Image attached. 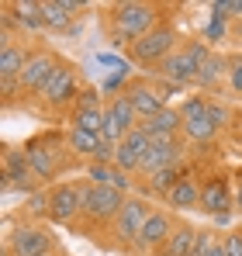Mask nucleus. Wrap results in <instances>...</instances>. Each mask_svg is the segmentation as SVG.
<instances>
[{"mask_svg": "<svg viewBox=\"0 0 242 256\" xmlns=\"http://www.w3.org/2000/svg\"><path fill=\"white\" fill-rule=\"evenodd\" d=\"M176 160H180V138H170V142H152V149H149V152H146V160H142V170H146V173L170 170Z\"/></svg>", "mask_w": 242, "mask_h": 256, "instance_id": "obj_20", "label": "nucleus"}, {"mask_svg": "<svg viewBox=\"0 0 242 256\" xmlns=\"http://www.w3.org/2000/svg\"><path fill=\"white\" fill-rule=\"evenodd\" d=\"M104 118H108V108H100V100L94 94H83V100L73 111V128H86V132H97L104 128Z\"/></svg>", "mask_w": 242, "mask_h": 256, "instance_id": "obj_16", "label": "nucleus"}, {"mask_svg": "<svg viewBox=\"0 0 242 256\" xmlns=\"http://www.w3.org/2000/svg\"><path fill=\"white\" fill-rule=\"evenodd\" d=\"M152 149V138H149V132L138 125L132 128L124 138H121L118 146H114V166H121L124 173H135L142 170V160H146V152Z\"/></svg>", "mask_w": 242, "mask_h": 256, "instance_id": "obj_6", "label": "nucleus"}, {"mask_svg": "<svg viewBox=\"0 0 242 256\" xmlns=\"http://www.w3.org/2000/svg\"><path fill=\"white\" fill-rule=\"evenodd\" d=\"M204 35H208V42H214V38H222V35H225V21H218V18H211V24H208V32H204Z\"/></svg>", "mask_w": 242, "mask_h": 256, "instance_id": "obj_33", "label": "nucleus"}, {"mask_svg": "<svg viewBox=\"0 0 242 256\" xmlns=\"http://www.w3.org/2000/svg\"><path fill=\"white\" fill-rule=\"evenodd\" d=\"M228 73V59L225 56H218V52H208V59L201 62V70H198V86H214L222 76Z\"/></svg>", "mask_w": 242, "mask_h": 256, "instance_id": "obj_24", "label": "nucleus"}, {"mask_svg": "<svg viewBox=\"0 0 242 256\" xmlns=\"http://www.w3.org/2000/svg\"><path fill=\"white\" fill-rule=\"evenodd\" d=\"M45 198H48L45 218L56 222V225H70L80 214V184H56Z\"/></svg>", "mask_w": 242, "mask_h": 256, "instance_id": "obj_7", "label": "nucleus"}, {"mask_svg": "<svg viewBox=\"0 0 242 256\" xmlns=\"http://www.w3.org/2000/svg\"><path fill=\"white\" fill-rule=\"evenodd\" d=\"M35 176H38V173L32 170V163H28L24 152H7V156H4V184H7V190H10V187L32 190V187H35Z\"/></svg>", "mask_w": 242, "mask_h": 256, "instance_id": "obj_13", "label": "nucleus"}, {"mask_svg": "<svg viewBox=\"0 0 242 256\" xmlns=\"http://www.w3.org/2000/svg\"><path fill=\"white\" fill-rule=\"evenodd\" d=\"M142 128L149 132L152 142H170V138H176V132H184V118H180V111L166 108V111H160L156 118H149Z\"/></svg>", "mask_w": 242, "mask_h": 256, "instance_id": "obj_17", "label": "nucleus"}, {"mask_svg": "<svg viewBox=\"0 0 242 256\" xmlns=\"http://www.w3.org/2000/svg\"><path fill=\"white\" fill-rule=\"evenodd\" d=\"M10 10H14V18H18V24L21 28H42V4L35 0H18V4H10Z\"/></svg>", "mask_w": 242, "mask_h": 256, "instance_id": "obj_25", "label": "nucleus"}, {"mask_svg": "<svg viewBox=\"0 0 242 256\" xmlns=\"http://www.w3.org/2000/svg\"><path fill=\"white\" fill-rule=\"evenodd\" d=\"M236 14H242V0H218V4H211V18H218V21L236 18Z\"/></svg>", "mask_w": 242, "mask_h": 256, "instance_id": "obj_29", "label": "nucleus"}, {"mask_svg": "<svg viewBox=\"0 0 242 256\" xmlns=\"http://www.w3.org/2000/svg\"><path fill=\"white\" fill-rule=\"evenodd\" d=\"M70 21H73V14L62 7V0H45L42 4V24L45 28H70Z\"/></svg>", "mask_w": 242, "mask_h": 256, "instance_id": "obj_26", "label": "nucleus"}, {"mask_svg": "<svg viewBox=\"0 0 242 256\" xmlns=\"http://www.w3.org/2000/svg\"><path fill=\"white\" fill-rule=\"evenodd\" d=\"M208 59V48H204L201 42H194V45H180L173 56H166L160 62V73L166 84H173V86H184V84H190V80H198V70H201V62Z\"/></svg>", "mask_w": 242, "mask_h": 256, "instance_id": "obj_2", "label": "nucleus"}, {"mask_svg": "<svg viewBox=\"0 0 242 256\" xmlns=\"http://www.w3.org/2000/svg\"><path fill=\"white\" fill-rule=\"evenodd\" d=\"M208 118H211V125H214V128L228 125V108L218 104V100H208Z\"/></svg>", "mask_w": 242, "mask_h": 256, "instance_id": "obj_31", "label": "nucleus"}, {"mask_svg": "<svg viewBox=\"0 0 242 256\" xmlns=\"http://www.w3.org/2000/svg\"><path fill=\"white\" fill-rule=\"evenodd\" d=\"M236 212H242V184L236 187Z\"/></svg>", "mask_w": 242, "mask_h": 256, "instance_id": "obj_36", "label": "nucleus"}, {"mask_svg": "<svg viewBox=\"0 0 242 256\" xmlns=\"http://www.w3.org/2000/svg\"><path fill=\"white\" fill-rule=\"evenodd\" d=\"M52 250V239L45 228H35V225H21L14 236H10V246H7V256H45Z\"/></svg>", "mask_w": 242, "mask_h": 256, "instance_id": "obj_11", "label": "nucleus"}, {"mask_svg": "<svg viewBox=\"0 0 242 256\" xmlns=\"http://www.w3.org/2000/svg\"><path fill=\"white\" fill-rule=\"evenodd\" d=\"M124 94H128V100L135 104L138 118H146V122H149V118H156L160 111H166V97H162L160 90H152L149 84H132Z\"/></svg>", "mask_w": 242, "mask_h": 256, "instance_id": "obj_14", "label": "nucleus"}, {"mask_svg": "<svg viewBox=\"0 0 242 256\" xmlns=\"http://www.w3.org/2000/svg\"><path fill=\"white\" fill-rule=\"evenodd\" d=\"M59 149H62L59 135H38V138H32L24 146V156H28L32 170L38 173V180H56L66 170V160H62L66 152H59Z\"/></svg>", "mask_w": 242, "mask_h": 256, "instance_id": "obj_4", "label": "nucleus"}, {"mask_svg": "<svg viewBox=\"0 0 242 256\" xmlns=\"http://www.w3.org/2000/svg\"><path fill=\"white\" fill-rule=\"evenodd\" d=\"M28 59H32V52H24L14 42H4V48H0V80H18L24 73Z\"/></svg>", "mask_w": 242, "mask_h": 256, "instance_id": "obj_22", "label": "nucleus"}, {"mask_svg": "<svg viewBox=\"0 0 242 256\" xmlns=\"http://www.w3.org/2000/svg\"><path fill=\"white\" fill-rule=\"evenodd\" d=\"M204 256H228V253H225V246H222V239H214V242H211V250H208Z\"/></svg>", "mask_w": 242, "mask_h": 256, "instance_id": "obj_34", "label": "nucleus"}, {"mask_svg": "<svg viewBox=\"0 0 242 256\" xmlns=\"http://www.w3.org/2000/svg\"><path fill=\"white\" fill-rule=\"evenodd\" d=\"M184 135L190 142H208V138L218 135V128L211 125V118H198V122H184Z\"/></svg>", "mask_w": 242, "mask_h": 256, "instance_id": "obj_27", "label": "nucleus"}, {"mask_svg": "<svg viewBox=\"0 0 242 256\" xmlns=\"http://www.w3.org/2000/svg\"><path fill=\"white\" fill-rule=\"evenodd\" d=\"M124 194L114 187H104V184H94V180H83L80 184V214L97 222V225H108L114 222L118 212L124 208Z\"/></svg>", "mask_w": 242, "mask_h": 256, "instance_id": "obj_1", "label": "nucleus"}, {"mask_svg": "<svg viewBox=\"0 0 242 256\" xmlns=\"http://www.w3.org/2000/svg\"><path fill=\"white\" fill-rule=\"evenodd\" d=\"M194 246H198V228L176 225L170 242H166V256H194Z\"/></svg>", "mask_w": 242, "mask_h": 256, "instance_id": "obj_23", "label": "nucleus"}, {"mask_svg": "<svg viewBox=\"0 0 242 256\" xmlns=\"http://www.w3.org/2000/svg\"><path fill=\"white\" fill-rule=\"evenodd\" d=\"M73 94H76V73H73V66H59L52 73V80L42 86V97L48 104H66Z\"/></svg>", "mask_w": 242, "mask_h": 256, "instance_id": "obj_15", "label": "nucleus"}, {"mask_svg": "<svg viewBox=\"0 0 242 256\" xmlns=\"http://www.w3.org/2000/svg\"><path fill=\"white\" fill-rule=\"evenodd\" d=\"M62 7H66L70 14H76V10H83V4H80V0H62Z\"/></svg>", "mask_w": 242, "mask_h": 256, "instance_id": "obj_35", "label": "nucleus"}, {"mask_svg": "<svg viewBox=\"0 0 242 256\" xmlns=\"http://www.w3.org/2000/svg\"><path fill=\"white\" fill-rule=\"evenodd\" d=\"M176 180H180V176H176L173 166H170V170H156V173H149V190L166 198V194L173 190V184H176Z\"/></svg>", "mask_w": 242, "mask_h": 256, "instance_id": "obj_28", "label": "nucleus"}, {"mask_svg": "<svg viewBox=\"0 0 242 256\" xmlns=\"http://www.w3.org/2000/svg\"><path fill=\"white\" fill-rule=\"evenodd\" d=\"M45 256H52V253H45Z\"/></svg>", "mask_w": 242, "mask_h": 256, "instance_id": "obj_37", "label": "nucleus"}, {"mask_svg": "<svg viewBox=\"0 0 242 256\" xmlns=\"http://www.w3.org/2000/svg\"><path fill=\"white\" fill-rule=\"evenodd\" d=\"M166 204L176 208V212H187V208H201V184L194 176H180L173 184V190L166 194Z\"/></svg>", "mask_w": 242, "mask_h": 256, "instance_id": "obj_18", "label": "nucleus"}, {"mask_svg": "<svg viewBox=\"0 0 242 256\" xmlns=\"http://www.w3.org/2000/svg\"><path fill=\"white\" fill-rule=\"evenodd\" d=\"M86 180H94V184H104V187H114L121 194H128L132 190V180H128V173L114 166V163H90L86 166Z\"/></svg>", "mask_w": 242, "mask_h": 256, "instance_id": "obj_21", "label": "nucleus"}, {"mask_svg": "<svg viewBox=\"0 0 242 256\" xmlns=\"http://www.w3.org/2000/svg\"><path fill=\"white\" fill-rule=\"evenodd\" d=\"M135 118H138V111H135V104L128 100V94H114V97L108 100V122L118 128L121 138L135 128Z\"/></svg>", "mask_w": 242, "mask_h": 256, "instance_id": "obj_19", "label": "nucleus"}, {"mask_svg": "<svg viewBox=\"0 0 242 256\" xmlns=\"http://www.w3.org/2000/svg\"><path fill=\"white\" fill-rule=\"evenodd\" d=\"M228 84L236 94H242V56H228Z\"/></svg>", "mask_w": 242, "mask_h": 256, "instance_id": "obj_30", "label": "nucleus"}, {"mask_svg": "<svg viewBox=\"0 0 242 256\" xmlns=\"http://www.w3.org/2000/svg\"><path fill=\"white\" fill-rule=\"evenodd\" d=\"M156 18H160V7H152V4H118L114 7V32L124 42H138L142 35L160 28Z\"/></svg>", "mask_w": 242, "mask_h": 256, "instance_id": "obj_3", "label": "nucleus"}, {"mask_svg": "<svg viewBox=\"0 0 242 256\" xmlns=\"http://www.w3.org/2000/svg\"><path fill=\"white\" fill-rule=\"evenodd\" d=\"M232 208H236V194L228 190L225 176H208L201 184V212L211 214L214 222H225Z\"/></svg>", "mask_w": 242, "mask_h": 256, "instance_id": "obj_8", "label": "nucleus"}, {"mask_svg": "<svg viewBox=\"0 0 242 256\" xmlns=\"http://www.w3.org/2000/svg\"><path fill=\"white\" fill-rule=\"evenodd\" d=\"M149 214L152 208L146 204V201H138V198H128L124 201V208L118 212L114 218V232H118V239L128 246V242H138V232H142V225L149 222Z\"/></svg>", "mask_w": 242, "mask_h": 256, "instance_id": "obj_10", "label": "nucleus"}, {"mask_svg": "<svg viewBox=\"0 0 242 256\" xmlns=\"http://www.w3.org/2000/svg\"><path fill=\"white\" fill-rule=\"evenodd\" d=\"M180 45H176V32L170 28V24H160V28H152L149 35H142L138 42L128 45V52H132V59H138V62H146V66H160L166 56H173Z\"/></svg>", "mask_w": 242, "mask_h": 256, "instance_id": "obj_5", "label": "nucleus"}, {"mask_svg": "<svg viewBox=\"0 0 242 256\" xmlns=\"http://www.w3.org/2000/svg\"><path fill=\"white\" fill-rule=\"evenodd\" d=\"M59 66H62V62H59L52 52H32L24 73L18 76V90H21V94H42V86L52 80V73H56Z\"/></svg>", "mask_w": 242, "mask_h": 256, "instance_id": "obj_9", "label": "nucleus"}, {"mask_svg": "<svg viewBox=\"0 0 242 256\" xmlns=\"http://www.w3.org/2000/svg\"><path fill=\"white\" fill-rule=\"evenodd\" d=\"M222 246L228 256H242V232H225L222 236Z\"/></svg>", "mask_w": 242, "mask_h": 256, "instance_id": "obj_32", "label": "nucleus"}, {"mask_svg": "<svg viewBox=\"0 0 242 256\" xmlns=\"http://www.w3.org/2000/svg\"><path fill=\"white\" fill-rule=\"evenodd\" d=\"M173 218H170V212H162V208H152V214H149V222L142 225V232H138V250H156V246H162V242H170V236H173Z\"/></svg>", "mask_w": 242, "mask_h": 256, "instance_id": "obj_12", "label": "nucleus"}]
</instances>
